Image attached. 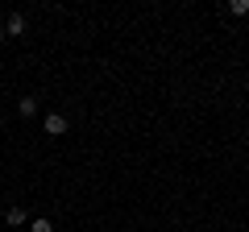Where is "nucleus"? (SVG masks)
<instances>
[{
    "instance_id": "obj_4",
    "label": "nucleus",
    "mask_w": 249,
    "mask_h": 232,
    "mask_svg": "<svg viewBox=\"0 0 249 232\" xmlns=\"http://www.w3.org/2000/svg\"><path fill=\"white\" fill-rule=\"evenodd\" d=\"M4 220H9L13 228H21V224H25V207H9V215H4Z\"/></svg>"
},
{
    "instance_id": "obj_5",
    "label": "nucleus",
    "mask_w": 249,
    "mask_h": 232,
    "mask_svg": "<svg viewBox=\"0 0 249 232\" xmlns=\"http://www.w3.org/2000/svg\"><path fill=\"white\" fill-rule=\"evenodd\" d=\"M29 232H54V224H50V220H46V215H37V220H34V224H29Z\"/></svg>"
},
{
    "instance_id": "obj_1",
    "label": "nucleus",
    "mask_w": 249,
    "mask_h": 232,
    "mask_svg": "<svg viewBox=\"0 0 249 232\" xmlns=\"http://www.w3.org/2000/svg\"><path fill=\"white\" fill-rule=\"evenodd\" d=\"M42 129H46L50 137H62V133H67V116H62V112H46Z\"/></svg>"
},
{
    "instance_id": "obj_3",
    "label": "nucleus",
    "mask_w": 249,
    "mask_h": 232,
    "mask_svg": "<svg viewBox=\"0 0 249 232\" xmlns=\"http://www.w3.org/2000/svg\"><path fill=\"white\" fill-rule=\"evenodd\" d=\"M17 112L25 116V120H29V116H37V99H29V96H25V99H17Z\"/></svg>"
},
{
    "instance_id": "obj_6",
    "label": "nucleus",
    "mask_w": 249,
    "mask_h": 232,
    "mask_svg": "<svg viewBox=\"0 0 249 232\" xmlns=\"http://www.w3.org/2000/svg\"><path fill=\"white\" fill-rule=\"evenodd\" d=\"M229 13H232V17H245V13H249V0H232Z\"/></svg>"
},
{
    "instance_id": "obj_2",
    "label": "nucleus",
    "mask_w": 249,
    "mask_h": 232,
    "mask_svg": "<svg viewBox=\"0 0 249 232\" xmlns=\"http://www.w3.org/2000/svg\"><path fill=\"white\" fill-rule=\"evenodd\" d=\"M0 29H4V37H21L25 33V13H9V21H4Z\"/></svg>"
}]
</instances>
